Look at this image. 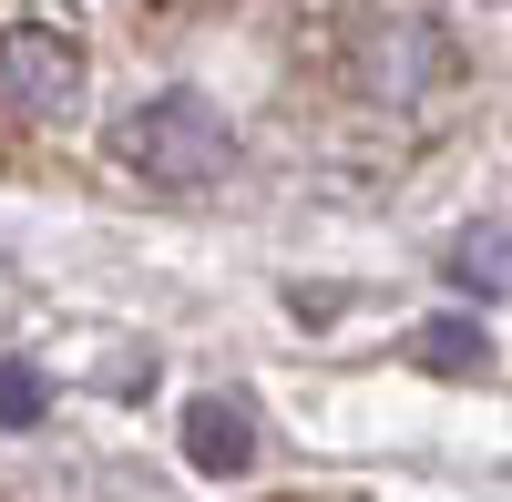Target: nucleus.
<instances>
[{"instance_id":"nucleus-7","label":"nucleus","mask_w":512,"mask_h":502,"mask_svg":"<svg viewBox=\"0 0 512 502\" xmlns=\"http://www.w3.org/2000/svg\"><path fill=\"white\" fill-rule=\"evenodd\" d=\"M451 277H461V287H482V298H502V226H482V236H461V257H451Z\"/></svg>"},{"instance_id":"nucleus-5","label":"nucleus","mask_w":512,"mask_h":502,"mask_svg":"<svg viewBox=\"0 0 512 502\" xmlns=\"http://www.w3.org/2000/svg\"><path fill=\"white\" fill-rule=\"evenodd\" d=\"M410 359H420V369H441V380H461V369H482V328L431 318V328H410Z\"/></svg>"},{"instance_id":"nucleus-3","label":"nucleus","mask_w":512,"mask_h":502,"mask_svg":"<svg viewBox=\"0 0 512 502\" xmlns=\"http://www.w3.org/2000/svg\"><path fill=\"white\" fill-rule=\"evenodd\" d=\"M451 62H441V41H431V21L420 11H369L359 21V82L379 103H410V82H441Z\"/></svg>"},{"instance_id":"nucleus-1","label":"nucleus","mask_w":512,"mask_h":502,"mask_svg":"<svg viewBox=\"0 0 512 502\" xmlns=\"http://www.w3.org/2000/svg\"><path fill=\"white\" fill-rule=\"evenodd\" d=\"M113 154L134 164L144 185L195 195V185H216L226 164H236V134H226V113L205 103V93H144L134 113L113 123Z\"/></svg>"},{"instance_id":"nucleus-6","label":"nucleus","mask_w":512,"mask_h":502,"mask_svg":"<svg viewBox=\"0 0 512 502\" xmlns=\"http://www.w3.org/2000/svg\"><path fill=\"white\" fill-rule=\"evenodd\" d=\"M31 421H41V369L0 359V431H31Z\"/></svg>"},{"instance_id":"nucleus-2","label":"nucleus","mask_w":512,"mask_h":502,"mask_svg":"<svg viewBox=\"0 0 512 502\" xmlns=\"http://www.w3.org/2000/svg\"><path fill=\"white\" fill-rule=\"evenodd\" d=\"M0 113H21V123H72L82 113V41H72V21H11L0 31Z\"/></svg>"},{"instance_id":"nucleus-4","label":"nucleus","mask_w":512,"mask_h":502,"mask_svg":"<svg viewBox=\"0 0 512 502\" xmlns=\"http://www.w3.org/2000/svg\"><path fill=\"white\" fill-rule=\"evenodd\" d=\"M185 462H195L205 482H236V472L256 462V421H246V400L205 390V400L185 410Z\"/></svg>"}]
</instances>
